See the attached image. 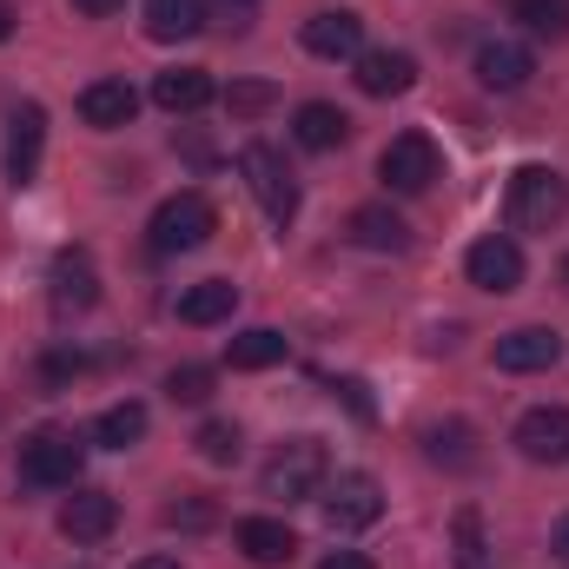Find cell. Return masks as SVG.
I'll return each mask as SVG.
<instances>
[{"label":"cell","instance_id":"cell-1","mask_svg":"<svg viewBox=\"0 0 569 569\" xmlns=\"http://www.w3.org/2000/svg\"><path fill=\"white\" fill-rule=\"evenodd\" d=\"M517 232H557L569 212V179L550 166H517L510 172V199H503Z\"/></svg>","mask_w":569,"mask_h":569},{"label":"cell","instance_id":"cell-2","mask_svg":"<svg viewBox=\"0 0 569 569\" xmlns=\"http://www.w3.org/2000/svg\"><path fill=\"white\" fill-rule=\"evenodd\" d=\"M212 232H219V212H212V199H206V192H172V199L152 212V226H146V246H152L159 259H179V252H199Z\"/></svg>","mask_w":569,"mask_h":569},{"label":"cell","instance_id":"cell-3","mask_svg":"<svg viewBox=\"0 0 569 569\" xmlns=\"http://www.w3.org/2000/svg\"><path fill=\"white\" fill-rule=\"evenodd\" d=\"M80 463H87V443L60 425H40L20 443V477L40 483V490H73L80 483Z\"/></svg>","mask_w":569,"mask_h":569},{"label":"cell","instance_id":"cell-4","mask_svg":"<svg viewBox=\"0 0 569 569\" xmlns=\"http://www.w3.org/2000/svg\"><path fill=\"white\" fill-rule=\"evenodd\" d=\"M325 477H331L325 443H318V437H291V443L272 450V463H266V497H279V503H305V497L325 490Z\"/></svg>","mask_w":569,"mask_h":569},{"label":"cell","instance_id":"cell-5","mask_svg":"<svg viewBox=\"0 0 569 569\" xmlns=\"http://www.w3.org/2000/svg\"><path fill=\"white\" fill-rule=\"evenodd\" d=\"M239 172H246V186H252V199L266 206L272 226H291V219H298V179H291V166H284L279 146L252 140L239 152Z\"/></svg>","mask_w":569,"mask_h":569},{"label":"cell","instance_id":"cell-6","mask_svg":"<svg viewBox=\"0 0 569 569\" xmlns=\"http://www.w3.org/2000/svg\"><path fill=\"white\" fill-rule=\"evenodd\" d=\"M443 172V152H437V140L430 133H398V140L378 152V179L391 186V192H430V179Z\"/></svg>","mask_w":569,"mask_h":569},{"label":"cell","instance_id":"cell-7","mask_svg":"<svg viewBox=\"0 0 569 569\" xmlns=\"http://www.w3.org/2000/svg\"><path fill=\"white\" fill-rule=\"evenodd\" d=\"M318 503H325V523L331 530H371L385 517V490H378L371 470H345L338 483L318 490Z\"/></svg>","mask_w":569,"mask_h":569},{"label":"cell","instance_id":"cell-8","mask_svg":"<svg viewBox=\"0 0 569 569\" xmlns=\"http://www.w3.org/2000/svg\"><path fill=\"white\" fill-rule=\"evenodd\" d=\"M463 272L477 291H517L523 284V252H517V239H503V232H490V239H477L470 252H463Z\"/></svg>","mask_w":569,"mask_h":569},{"label":"cell","instance_id":"cell-9","mask_svg":"<svg viewBox=\"0 0 569 569\" xmlns=\"http://www.w3.org/2000/svg\"><path fill=\"white\" fill-rule=\"evenodd\" d=\"M517 450L530 463H569V411L563 405H537L517 418Z\"/></svg>","mask_w":569,"mask_h":569},{"label":"cell","instance_id":"cell-10","mask_svg":"<svg viewBox=\"0 0 569 569\" xmlns=\"http://www.w3.org/2000/svg\"><path fill=\"white\" fill-rule=\"evenodd\" d=\"M305 53H318V60H358L365 53V20L345 13V7L311 13L305 20Z\"/></svg>","mask_w":569,"mask_h":569},{"label":"cell","instance_id":"cell-11","mask_svg":"<svg viewBox=\"0 0 569 569\" xmlns=\"http://www.w3.org/2000/svg\"><path fill=\"white\" fill-rule=\"evenodd\" d=\"M563 365V338L550 325H517L497 338V371H550Z\"/></svg>","mask_w":569,"mask_h":569},{"label":"cell","instance_id":"cell-12","mask_svg":"<svg viewBox=\"0 0 569 569\" xmlns=\"http://www.w3.org/2000/svg\"><path fill=\"white\" fill-rule=\"evenodd\" d=\"M530 73H537V53H530V47H517V40L477 47V87H490V93H523Z\"/></svg>","mask_w":569,"mask_h":569},{"label":"cell","instance_id":"cell-13","mask_svg":"<svg viewBox=\"0 0 569 569\" xmlns=\"http://www.w3.org/2000/svg\"><path fill=\"white\" fill-rule=\"evenodd\" d=\"M40 146H47V113L20 107L7 120V186H33L40 179Z\"/></svg>","mask_w":569,"mask_h":569},{"label":"cell","instance_id":"cell-14","mask_svg":"<svg viewBox=\"0 0 569 569\" xmlns=\"http://www.w3.org/2000/svg\"><path fill=\"white\" fill-rule=\"evenodd\" d=\"M113 523H120V503L107 490H73L60 510V537H73V543H107Z\"/></svg>","mask_w":569,"mask_h":569},{"label":"cell","instance_id":"cell-15","mask_svg":"<svg viewBox=\"0 0 569 569\" xmlns=\"http://www.w3.org/2000/svg\"><path fill=\"white\" fill-rule=\"evenodd\" d=\"M358 87L371 100H391V93H411L418 87V60L398 53V47H378V53H358Z\"/></svg>","mask_w":569,"mask_h":569},{"label":"cell","instance_id":"cell-16","mask_svg":"<svg viewBox=\"0 0 569 569\" xmlns=\"http://www.w3.org/2000/svg\"><path fill=\"white\" fill-rule=\"evenodd\" d=\"M212 73L206 67H166V73H152V100L166 107V113H199V107H212Z\"/></svg>","mask_w":569,"mask_h":569},{"label":"cell","instance_id":"cell-17","mask_svg":"<svg viewBox=\"0 0 569 569\" xmlns=\"http://www.w3.org/2000/svg\"><path fill=\"white\" fill-rule=\"evenodd\" d=\"M239 550H246V563L279 569L298 557V537H291V523H279V517H246L239 523Z\"/></svg>","mask_w":569,"mask_h":569},{"label":"cell","instance_id":"cell-18","mask_svg":"<svg viewBox=\"0 0 569 569\" xmlns=\"http://www.w3.org/2000/svg\"><path fill=\"white\" fill-rule=\"evenodd\" d=\"M133 113H140V93H133L127 80H93V87L80 93V120H87V127H100V133L127 127Z\"/></svg>","mask_w":569,"mask_h":569},{"label":"cell","instance_id":"cell-19","mask_svg":"<svg viewBox=\"0 0 569 569\" xmlns=\"http://www.w3.org/2000/svg\"><path fill=\"white\" fill-rule=\"evenodd\" d=\"M291 140L305 146V152H331V146L351 140V120H345L331 100H305V107L291 113Z\"/></svg>","mask_w":569,"mask_h":569},{"label":"cell","instance_id":"cell-20","mask_svg":"<svg viewBox=\"0 0 569 569\" xmlns=\"http://www.w3.org/2000/svg\"><path fill=\"white\" fill-rule=\"evenodd\" d=\"M232 305H239V284L232 279H199L172 298L179 325H219V318H232Z\"/></svg>","mask_w":569,"mask_h":569},{"label":"cell","instance_id":"cell-21","mask_svg":"<svg viewBox=\"0 0 569 569\" xmlns=\"http://www.w3.org/2000/svg\"><path fill=\"white\" fill-rule=\"evenodd\" d=\"M351 246H365V252H405L411 246V226L391 206H358L351 212Z\"/></svg>","mask_w":569,"mask_h":569},{"label":"cell","instance_id":"cell-22","mask_svg":"<svg viewBox=\"0 0 569 569\" xmlns=\"http://www.w3.org/2000/svg\"><path fill=\"white\" fill-rule=\"evenodd\" d=\"M93 298H100L93 259H87L80 246H73V252H60V259H53V305H60V311H87Z\"/></svg>","mask_w":569,"mask_h":569},{"label":"cell","instance_id":"cell-23","mask_svg":"<svg viewBox=\"0 0 569 569\" xmlns=\"http://www.w3.org/2000/svg\"><path fill=\"white\" fill-rule=\"evenodd\" d=\"M206 27V0H146V33L152 40H192Z\"/></svg>","mask_w":569,"mask_h":569},{"label":"cell","instance_id":"cell-24","mask_svg":"<svg viewBox=\"0 0 569 569\" xmlns=\"http://www.w3.org/2000/svg\"><path fill=\"white\" fill-rule=\"evenodd\" d=\"M284 358V338L272 325H252V331H239L232 345H226V365L232 371H266V365H279Z\"/></svg>","mask_w":569,"mask_h":569},{"label":"cell","instance_id":"cell-25","mask_svg":"<svg viewBox=\"0 0 569 569\" xmlns=\"http://www.w3.org/2000/svg\"><path fill=\"white\" fill-rule=\"evenodd\" d=\"M425 457L443 470H470L477 463V430L470 425H430L425 430Z\"/></svg>","mask_w":569,"mask_h":569},{"label":"cell","instance_id":"cell-26","mask_svg":"<svg viewBox=\"0 0 569 569\" xmlns=\"http://www.w3.org/2000/svg\"><path fill=\"white\" fill-rule=\"evenodd\" d=\"M510 20H523L537 40H569V0H503Z\"/></svg>","mask_w":569,"mask_h":569},{"label":"cell","instance_id":"cell-27","mask_svg":"<svg viewBox=\"0 0 569 569\" xmlns=\"http://www.w3.org/2000/svg\"><path fill=\"white\" fill-rule=\"evenodd\" d=\"M93 437H100L107 450H133L146 437V405H133V398H127V405H107L100 425H93Z\"/></svg>","mask_w":569,"mask_h":569},{"label":"cell","instance_id":"cell-28","mask_svg":"<svg viewBox=\"0 0 569 569\" xmlns=\"http://www.w3.org/2000/svg\"><path fill=\"white\" fill-rule=\"evenodd\" d=\"M279 107V87L272 80H239L232 93H226V113L232 120H259V113H272Z\"/></svg>","mask_w":569,"mask_h":569},{"label":"cell","instance_id":"cell-29","mask_svg":"<svg viewBox=\"0 0 569 569\" xmlns=\"http://www.w3.org/2000/svg\"><path fill=\"white\" fill-rule=\"evenodd\" d=\"M166 391H172V405H206L212 398V371L206 365H172Z\"/></svg>","mask_w":569,"mask_h":569},{"label":"cell","instance_id":"cell-30","mask_svg":"<svg viewBox=\"0 0 569 569\" xmlns=\"http://www.w3.org/2000/svg\"><path fill=\"white\" fill-rule=\"evenodd\" d=\"M192 443H199V457H206V463H232V457H239V425L212 418V425H199Z\"/></svg>","mask_w":569,"mask_h":569},{"label":"cell","instance_id":"cell-31","mask_svg":"<svg viewBox=\"0 0 569 569\" xmlns=\"http://www.w3.org/2000/svg\"><path fill=\"white\" fill-rule=\"evenodd\" d=\"M457 563L483 569V523H477V510H463V517H457Z\"/></svg>","mask_w":569,"mask_h":569},{"label":"cell","instance_id":"cell-32","mask_svg":"<svg viewBox=\"0 0 569 569\" xmlns=\"http://www.w3.org/2000/svg\"><path fill=\"white\" fill-rule=\"evenodd\" d=\"M166 523H186V530H199V523H212V510H206V503H186V510L172 503V510H166Z\"/></svg>","mask_w":569,"mask_h":569},{"label":"cell","instance_id":"cell-33","mask_svg":"<svg viewBox=\"0 0 569 569\" xmlns=\"http://www.w3.org/2000/svg\"><path fill=\"white\" fill-rule=\"evenodd\" d=\"M331 391H345V405H351L358 418H371V398H365V385H358V378H345V385H331Z\"/></svg>","mask_w":569,"mask_h":569},{"label":"cell","instance_id":"cell-34","mask_svg":"<svg viewBox=\"0 0 569 569\" xmlns=\"http://www.w3.org/2000/svg\"><path fill=\"white\" fill-rule=\"evenodd\" d=\"M127 0H73V13H87V20H107V13H120Z\"/></svg>","mask_w":569,"mask_h":569},{"label":"cell","instance_id":"cell-35","mask_svg":"<svg viewBox=\"0 0 569 569\" xmlns=\"http://www.w3.org/2000/svg\"><path fill=\"white\" fill-rule=\"evenodd\" d=\"M318 569H371V557H358V550H331Z\"/></svg>","mask_w":569,"mask_h":569},{"label":"cell","instance_id":"cell-36","mask_svg":"<svg viewBox=\"0 0 569 569\" xmlns=\"http://www.w3.org/2000/svg\"><path fill=\"white\" fill-rule=\"evenodd\" d=\"M550 550H557V557H563V563H569V517H563V523H557V537H550Z\"/></svg>","mask_w":569,"mask_h":569},{"label":"cell","instance_id":"cell-37","mask_svg":"<svg viewBox=\"0 0 569 569\" xmlns=\"http://www.w3.org/2000/svg\"><path fill=\"white\" fill-rule=\"evenodd\" d=\"M13 20H20V13H13V7L0 0V40H13Z\"/></svg>","mask_w":569,"mask_h":569},{"label":"cell","instance_id":"cell-38","mask_svg":"<svg viewBox=\"0 0 569 569\" xmlns=\"http://www.w3.org/2000/svg\"><path fill=\"white\" fill-rule=\"evenodd\" d=\"M133 569H179V563H172V557H140Z\"/></svg>","mask_w":569,"mask_h":569},{"label":"cell","instance_id":"cell-39","mask_svg":"<svg viewBox=\"0 0 569 569\" xmlns=\"http://www.w3.org/2000/svg\"><path fill=\"white\" fill-rule=\"evenodd\" d=\"M563 284H569V259H563Z\"/></svg>","mask_w":569,"mask_h":569}]
</instances>
